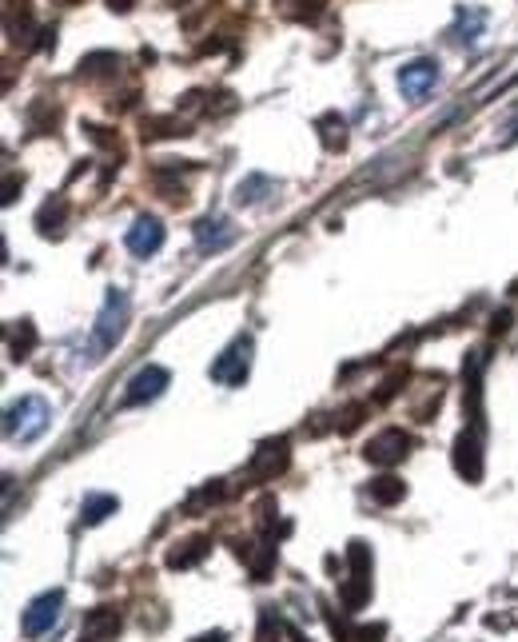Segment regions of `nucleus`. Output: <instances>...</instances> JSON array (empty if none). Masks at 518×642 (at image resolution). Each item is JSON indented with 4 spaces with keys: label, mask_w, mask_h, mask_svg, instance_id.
Segmentation results:
<instances>
[{
    "label": "nucleus",
    "mask_w": 518,
    "mask_h": 642,
    "mask_svg": "<svg viewBox=\"0 0 518 642\" xmlns=\"http://www.w3.org/2000/svg\"><path fill=\"white\" fill-rule=\"evenodd\" d=\"M48 423H52V407H48L40 395H24L20 403L8 407V415H4V435H8V439H20V443H32V439H40V435L48 431Z\"/></svg>",
    "instance_id": "1"
},
{
    "label": "nucleus",
    "mask_w": 518,
    "mask_h": 642,
    "mask_svg": "<svg viewBox=\"0 0 518 642\" xmlns=\"http://www.w3.org/2000/svg\"><path fill=\"white\" fill-rule=\"evenodd\" d=\"M128 312H132L128 292H124V288H112L108 300H104V308H100V316H96V327H92V355H104L108 347H116V339H120L124 327H128Z\"/></svg>",
    "instance_id": "2"
},
{
    "label": "nucleus",
    "mask_w": 518,
    "mask_h": 642,
    "mask_svg": "<svg viewBox=\"0 0 518 642\" xmlns=\"http://www.w3.org/2000/svg\"><path fill=\"white\" fill-rule=\"evenodd\" d=\"M347 563H351V579L343 583V603L351 607V611H359L363 603H367V595H371V555H367V547L363 543H351L347 547Z\"/></svg>",
    "instance_id": "3"
},
{
    "label": "nucleus",
    "mask_w": 518,
    "mask_h": 642,
    "mask_svg": "<svg viewBox=\"0 0 518 642\" xmlns=\"http://www.w3.org/2000/svg\"><path fill=\"white\" fill-rule=\"evenodd\" d=\"M60 607H64V595H60V591H44V595H36V599L28 603V611H24V619H20L24 635H28V639L48 635V631L60 623Z\"/></svg>",
    "instance_id": "4"
},
{
    "label": "nucleus",
    "mask_w": 518,
    "mask_h": 642,
    "mask_svg": "<svg viewBox=\"0 0 518 642\" xmlns=\"http://www.w3.org/2000/svg\"><path fill=\"white\" fill-rule=\"evenodd\" d=\"M248 367H252V339L240 335L216 363H212V379L216 383H228V387H240L248 379Z\"/></svg>",
    "instance_id": "5"
},
{
    "label": "nucleus",
    "mask_w": 518,
    "mask_h": 642,
    "mask_svg": "<svg viewBox=\"0 0 518 642\" xmlns=\"http://www.w3.org/2000/svg\"><path fill=\"white\" fill-rule=\"evenodd\" d=\"M124 244H128V252L132 256H156L160 248H164V224L156 220V216H136V224L128 228V236H124Z\"/></svg>",
    "instance_id": "6"
},
{
    "label": "nucleus",
    "mask_w": 518,
    "mask_h": 642,
    "mask_svg": "<svg viewBox=\"0 0 518 642\" xmlns=\"http://www.w3.org/2000/svg\"><path fill=\"white\" fill-rule=\"evenodd\" d=\"M439 80V64L435 60H411L399 68V88L407 100H423Z\"/></svg>",
    "instance_id": "7"
},
{
    "label": "nucleus",
    "mask_w": 518,
    "mask_h": 642,
    "mask_svg": "<svg viewBox=\"0 0 518 642\" xmlns=\"http://www.w3.org/2000/svg\"><path fill=\"white\" fill-rule=\"evenodd\" d=\"M4 32H8V40L20 44L24 52L32 48V36H36L40 28H36V16H32V4H28V0H8V8H4Z\"/></svg>",
    "instance_id": "8"
},
{
    "label": "nucleus",
    "mask_w": 518,
    "mask_h": 642,
    "mask_svg": "<svg viewBox=\"0 0 518 642\" xmlns=\"http://www.w3.org/2000/svg\"><path fill=\"white\" fill-rule=\"evenodd\" d=\"M164 387H168V371L164 367H140L136 375H132V383H128V391H124V403L128 407H136V403H148V399H156V395H164Z\"/></svg>",
    "instance_id": "9"
},
{
    "label": "nucleus",
    "mask_w": 518,
    "mask_h": 642,
    "mask_svg": "<svg viewBox=\"0 0 518 642\" xmlns=\"http://www.w3.org/2000/svg\"><path fill=\"white\" fill-rule=\"evenodd\" d=\"M407 447H411V439L403 431H383V435H375L367 443V459L379 463V467H391V463H399L407 455Z\"/></svg>",
    "instance_id": "10"
},
{
    "label": "nucleus",
    "mask_w": 518,
    "mask_h": 642,
    "mask_svg": "<svg viewBox=\"0 0 518 642\" xmlns=\"http://www.w3.org/2000/svg\"><path fill=\"white\" fill-rule=\"evenodd\" d=\"M236 240V228L224 220V216H204L200 224H196V244L204 248V252H220V248H228Z\"/></svg>",
    "instance_id": "11"
},
{
    "label": "nucleus",
    "mask_w": 518,
    "mask_h": 642,
    "mask_svg": "<svg viewBox=\"0 0 518 642\" xmlns=\"http://www.w3.org/2000/svg\"><path fill=\"white\" fill-rule=\"evenodd\" d=\"M287 467V439H275V443H263L259 455L252 459V479H271Z\"/></svg>",
    "instance_id": "12"
},
{
    "label": "nucleus",
    "mask_w": 518,
    "mask_h": 642,
    "mask_svg": "<svg viewBox=\"0 0 518 642\" xmlns=\"http://www.w3.org/2000/svg\"><path fill=\"white\" fill-rule=\"evenodd\" d=\"M455 467H459V475H467L471 483L483 479V451H479V439H475V435H459V443H455Z\"/></svg>",
    "instance_id": "13"
},
{
    "label": "nucleus",
    "mask_w": 518,
    "mask_h": 642,
    "mask_svg": "<svg viewBox=\"0 0 518 642\" xmlns=\"http://www.w3.org/2000/svg\"><path fill=\"white\" fill-rule=\"evenodd\" d=\"M116 631H120V615H116L112 607H96V611L88 615L84 631H80V642H104L112 639Z\"/></svg>",
    "instance_id": "14"
},
{
    "label": "nucleus",
    "mask_w": 518,
    "mask_h": 642,
    "mask_svg": "<svg viewBox=\"0 0 518 642\" xmlns=\"http://www.w3.org/2000/svg\"><path fill=\"white\" fill-rule=\"evenodd\" d=\"M64 216H68V200H64V196H56V200H48V204L40 208L36 224H40V232H44V236H52V232H60V228H64Z\"/></svg>",
    "instance_id": "15"
},
{
    "label": "nucleus",
    "mask_w": 518,
    "mask_h": 642,
    "mask_svg": "<svg viewBox=\"0 0 518 642\" xmlns=\"http://www.w3.org/2000/svg\"><path fill=\"white\" fill-rule=\"evenodd\" d=\"M208 539H188V543H180L172 555H168V567H196L204 555H208Z\"/></svg>",
    "instance_id": "16"
},
{
    "label": "nucleus",
    "mask_w": 518,
    "mask_h": 642,
    "mask_svg": "<svg viewBox=\"0 0 518 642\" xmlns=\"http://www.w3.org/2000/svg\"><path fill=\"white\" fill-rule=\"evenodd\" d=\"M116 499L112 495H92V499H84V507H80V519L92 527V523H104L108 515H116Z\"/></svg>",
    "instance_id": "17"
},
{
    "label": "nucleus",
    "mask_w": 518,
    "mask_h": 642,
    "mask_svg": "<svg viewBox=\"0 0 518 642\" xmlns=\"http://www.w3.org/2000/svg\"><path fill=\"white\" fill-rule=\"evenodd\" d=\"M483 24H487V12H483V8H463V12H459V40H463V44H475L479 32H483Z\"/></svg>",
    "instance_id": "18"
},
{
    "label": "nucleus",
    "mask_w": 518,
    "mask_h": 642,
    "mask_svg": "<svg viewBox=\"0 0 518 642\" xmlns=\"http://www.w3.org/2000/svg\"><path fill=\"white\" fill-rule=\"evenodd\" d=\"M8 343H12V355H16V359H28V351L36 347V327L28 320H20L8 331Z\"/></svg>",
    "instance_id": "19"
},
{
    "label": "nucleus",
    "mask_w": 518,
    "mask_h": 642,
    "mask_svg": "<svg viewBox=\"0 0 518 642\" xmlns=\"http://www.w3.org/2000/svg\"><path fill=\"white\" fill-rule=\"evenodd\" d=\"M275 184L267 180V176H248V180H240V188H236V204H259L263 200V192H271Z\"/></svg>",
    "instance_id": "20"
},
{
    "label": "nucleus",
    "mask_w": 518,
    "mask_h": 642,
    "mask_svg": "<svg viewBox=\"0 0 518 642\" xmlns=\"http://www.w3.org/2000/svg\"><path fill=\"white\" fill-rule=\"evenodd\" d=\"M371 499H375V503H399V499H403V483L391 479V475H383V479L371 483Z\"/></svg>",
    "instance_id": "21"
},
{
    "label": "nucleus",
    "mask_w": 518,
    "mask_h": 642,
    "mask_svg": "<svg viewBox=\"0 0 518 642\" xmlns=\"http://www.w3.org/2000/svg\"><path fill=\"white\" fill-rule=\"evenodd\" d=\"M279 639V623L271 611H263V627H259V642H275Z\"/></svg>",
    "instance_id": "22"
},
{
    "label": "nucleus",
    "mask_w": 518,
    "mask_h": 642,
    "mask_svg": "<svg viewBox=\"0 0 518 642\" xmlns=\"http://www.w3.org/2000/svg\"><path fill=\"white\" fill-rule=\"evenodd\" d=\"M108 8L112 12H128V8H136V0H108Z\"/></svg>",
    "instance_id": "23"
},
{
    "label": "nucleus",
    "mask_w": 518,
    "mask_h": 642,
    "mask_svg": "<svg viewBox=\"0 0 518 642\" xmlns=\"http://www.w3.org/2000/svg\"><path fill=\"white\" fill-rule=\"evenodd\" d=\"M196 642H224V635L216 631V635H200V639H196Z\"/></svg>",
    "instance_id": "24"
},
{
    "label": "nucleus",
    "mask_w": 518,
    "mask_h": 642,
    "mask_svg": "<svg viewBox=\"0 0 518 642\" xmlns=\"http://www.w3.org/2000/svg\"><path fill=\"white\" fill-rule=\"evenodd\" d=\"M60 4H84V0H60Z\"/></svg>",
    "instance_id": "25"
}]
</instances>
